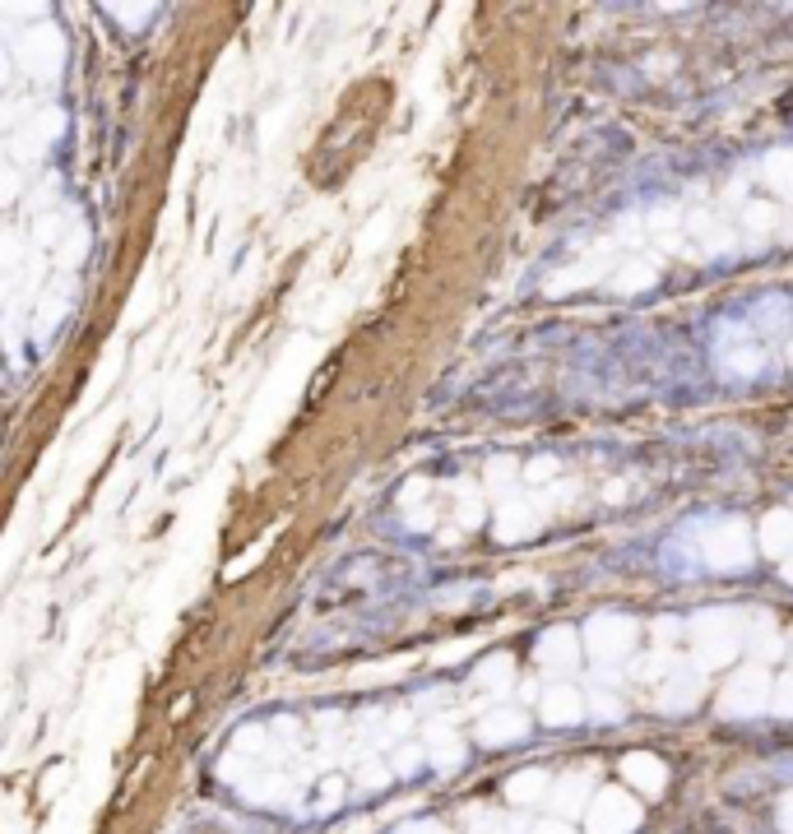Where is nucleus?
<instances>
[{
	"instance_id": "1",
	"label": "nucleus",
	"mask_w": 793,
	"mask_h": 834,
	"mask_svg": "<svg viewBox=\"0 0 793 834\" xmlns=\"http://www.w3.org/2000/svg\"><path fill=\"white\" fill-rule=\"evenodd\" d=\"M743 626L747 612L738 607H701V612L687 621V640H692V664L701 672H715V668H729L738 654H743Z\"/></svg>"
},
{
	"instance_id": "2",
	"label": "nucleus",
	"mask_w": 793,
	"mask_h": 834,
	"mask_svg": "<svg viewBox=\"0 0 793 834\" xmlns=\"http://www.w3.org/2000/svg\"><path fill=\"white\" fill-rule=\"evenodd\" d=\"M696 552H701L705 566L719 570V576H738V570H747L756 561V552L761 547H756L752 529L738 515H719V519H710V525H701Z\"/></svg>"
},
{
	"instance_id": "3",
	"label": "nucleus",
	"mask_w": 793,
	"mask_h": 834,
	"mask_svg": "<svg viewBox=\"0 0 793 834\" xmlns=\"http://www.w3.org/2000/svg\"><path fill=\"white\" fill-rule=\"evenodd\" d=\"M635 640H641V621L622 612H594L584 621V654L594 658V668H617L635 654Z\"/></svg>"
},
{
	"instance_id": "4",
	"label": "nucleus",
	"mask_w": 793,
	"mask_h": 834,
	"mask_svg": "<svg viewBox=\"0 0 793 834\" xmlns=\"http://www.w3.org/2000/svg\"><path fill=\"white\" fill-rule=\"evenodd\" d=\"M775 700V682H770V672L761 664H747V668H738L729 682H723L719 691V715L723 719H756V715H766Z\"/></svg>"
},
{
	"instance_id": "5",
	"label": "nucleus",
	"mask_w": 793,
	"mask_h": 834,
	"mask_svg": "<svg viewBox=\"0 0 793 834\" xmlns=\"http://www.w3.org/2000/svg\"><path fill=\"white\" fill-rule=\"evenodd\" d=\"M641 821L645 811L627 788H603L594 793L590 811H584V834H635Z\"/></svg>"
},
{
	"instance_id": "6",
	"label": "nucleus",
	"mask_w": 793,
	"mask_h": 834,
	"mask_svg": "<svg viewBox=\"0 0 793 834\" xmlns=\"http://www.w3.org/2000/svg\"><path fill=\"white\" fill-rule=\"evenodd\" d=\"M580 654H584V635H576L571 626H553V631L539 635V649H533V664L547 682H566L576 668H580Z\"/></svg>"
},
{
	"instance_id": "7",
	"label": "nucleus",
	"mask_w": 793,
	"mask_h": 834,
	"mask_svg": "<svg viewBox=\"0 0 793 834\" xmlns=\"http://www.w3.org/2000/svg\"><path fill=\"white\" fill-rule=\"evenodd\" d=\"M701 695H705V672L682 658V664L659 682V695H654V705H659L664 715H692V709L701 705Z\"/></svg>"
},
{
	"instance_id": "8",
	"label": "nucleus",
	"mask_w": 793,
	"mask_h": 834,
	"mask_svg": "<svg viewBox=\"0 0 793 834\" xmlns=\"http://www.w3.org/2000/svg\"><path fill=\"white\" fill-rule=\"evenodd\" d=\"M543 525H547V501H529V496L525 501L520 496L502 501V510H496V519H492V529H496L502 543H529Z\"/></svg>"
},
{
	"instance_id": "9",
	"label": "nucleus",
	"mask_w": 793,
	"mask_h": 834,
	"mask_svg": "<svg viewBox=\"0 0 793 834\" xmlns=\"http://www.w3.org/2000/svg\"><path fill=\"white\" fill-rule=\"evenodd\" d=\"M743 645L752 654V664H775L784 654V635H780V621H775L766 607H752L747 626H743Z\"/></svg>"
},
{
	"instance_id": "10",
	"label": "nucleus",
	"mask_w": 793,
	"mask_h": 834,
	"mask_svg": "<svg viewBox=\"0 0 793 834\" xmlns=\"http://www.w3.org/2000/svg\"><path fill=\"white\" fill-rule=\"evenodd\" d=\"M539 709H543V723L571 728V723H580V719H590V695H580L571 682H553V686L543 691Z\"/></svg>"
},
{
	"instance_id": "11",
	"label": "nucleus",
	"mask_w": 793,
	"mask_h": 834,
	"mask_svg": "<svg viewBox=\"0 0 793 834\" xmlns=\"http://www.w3.org/2000/svg\"><path fill=\"white\" fill-rule=\"evenodd\" d=\"M547 803H553L557 821H576V816H584V811H590V803H594V779H590V770L562 774L557 784H553V793H547Z\"/></svg>"
},
{
	"instance_id": "12",
	"label": "nucleus",
	"mask_w": 793,
	"mask_h": 834,
	"mask_svg": "<svg viewBox=\"0 0 793 834\" xmlns=\"http://www.w3.org/2000/svg\"><path fill=\"white\" fill-rule=\"evenodd\" d=\"M474 737L482 742V746H511V742H525L529 737V715L525 709H488V715L478 719V728H474Z\"/></svg>"
},
{
	"instance_id": "13",
	"label": "nucleus",
	"mask_w": 793,
	"mask_h": 834,
	"mask_svg": "<svg viewBox=\"0 0 793 834\" xmlns=\"http://www.w3.org/2000/svg\"><path fill=\"white\" fill-rule=\"evenodd\" d=\"M756 547H761L766 556H775V561H789L793 556V506H775L761 519V529H756Z\"/></svg>"
},
{
	"instance_id": "14",
	"label": "nucleus",
	"mask_w": 793,
	"mask_h": 834,
	"mask_svg": "<svg viewBox=\"0 0 793 834\" xmlns=\"http://www.w3.org/2000/svg\"><path fill=\"white\" fill-rule=\"evenodd\" d=\"M622 774H627V784L635 793H645V797H659L668 788V764L654 756V751H631L622 760Z\"/></svg>"
},
{
	"instance_id": "15",
	"label": "nucleus",
	"mask_w": 793,
	"mask_h": 834,
	"mask_svg": "<svg viewBox=\"0 0 793 834\" xmlns=\"http://www.w3.org/2000/svg\"><path fill=\"white\" fill-rule=\"evenodd\" d=\"M423 742H427V760H432L441 774H445V770H460V764H464V742H460V733H455V728L445 723V719L427 723V737H423Z\"/></svg>"
},
{
	"instance_id": "16",
	"label": "nucleus",
	"mask_w": 793,
	"mask_h": 834,
	"mask_svg": "<svg viewBox=\"0 0 793 834\" xmlns=\"http://www.w3.org/2000/svg\"><path fill=\"white\" fill-rule=\"evenodd\" d=\"M474 686L488 691V695H511V686H515V658L511 654H488L474 668Z\"/></svg>"
},
{
	"instance_id": "17",
	"label": "nucleus",
	"mask_w": 793,
	"mask_h": 834,
	"mask_svg": "<svg viewBox=\"0 0 793 834\" xmlns=\"http://www.w3.org/2000/svg\"><path fill=\"white\" fill-rule=\"evenodd\" d=\"M525 478V468L520 459H511V455H496L488 468H482V492L496 496V501H511L515 496V482Z\"/></svg>"
},
{
	"instance_id": "18",
	"label": "nucleus",
	"mask_w": 793,
	"mask_h": 834,
	"mask_svg": "<svg viewBox=\"0 0 793 834\" xmlns=\"http://www.w3.org/2000/svg\"><path fill=\"white\" fill-rule=\"evenodd\" d=\"M547 793H553V774L547 770H520V774H511V784H506V797L515 807H533V803H543Z\"/></svg>"
},
{
	"instance_id": "19",
	"label": "nucleus",
	"mask_w": 793,
	"mask_h": 834,
	"mask_svg": "<svg viewBox=\"0 0 793 834\" xmlns=\"http://www.w3.org/2000/svg\"><path fill=\"white\" fill-rule=\"evenodd\" d=\"M761 177H766V186H770L780 200H793V144H780V149L766 153Z\"/></svg>"
},
{
	"instance_id": "20",
	"label": "nucleus",
	"mask_w": 793,
	"mask_h": 834,
	"mask_svg": "<svg viewBox=\"0 0 793 834\" xmlns=\"http://www.w3.org/2000/svg\"><path fill=\"white\" fill-rule=\"evenodd\" d=\"M692 232L701 237L705 255H723V251H733V247H738V237H733L729 228H723L719 218H710V214H705V208H701V214H692Z\"/></svg>"
},
{
	"instance_id": "21",
	"label": "nucleus",
	"mask_w": 793,
	"mask_h": 834,
	"mask_svg": "<svg viewBox=\"0 0 793 834\" xmlns=\"http://www.w3.org/2000/svg\"><path fill=\"white\" fill-rule=\"evenodd\" d=\"M761 348H752V343H738V348H719V367H723V376H743V380H752L756 371H761Z\"/></svg>"
},
{
	"instance_id": "22",
	"label": "nucleus",
	"mask_w": 793,
	"mask_h": 834,
	"mask_svg": "<svg viewBox=\"0 0 793 834\" xmlns=\"http://www.w3.org/2000/svg\"><path fill=\"white\" fill-rule=\"evenodd\" d=\"M654 278H659V269H654L650 260H627V265L613 274V292H627V298L631 292H650Z\"/></svg>"
},
{
	"instance_id": "23",
	"label": "nucleus",
	"mask_w": 793,
	"mask_h": 834,
	"mask_svg": "<svg viewBox=\"0 0 793 834\" xmlns=\"http://www.w3.org/2000/svg\"><path fill=\"white\" fill-rule=\"evenodd\" d=\"M284 774H274V770H255V779H247L237 793L247 797V803H261V807H269V803H284Z\"/></svg>"
},
{
	"instance_id": "24",
	"label": "nucleus",
	"mask_w": 793,
	"mask_h": 834,
	"mask_svg": "<svg viewBox=\"0 0 793 834\" xmlns=\"http://www.w3.org/2000/svg\"><path fill=\"white\" fill-rule=\"evenodd\" d=\"M455 519H460V529H478L482 525V482H455Z\"/></svg>"
},
{
	"instance_id": "25",
	"label": "nucleus",
	"mask_w": 793,
	"mask_h": 834,
	"mask_svg": "<svg viewBox=\"0 0 793 834\" xmlns=\"http://www.w3.org/2000/svg\"><path fill=\"white\" fill-rule=\"evenodd\" d=\"M678 664H682V658H678L674 649H654V654H645V658H635L627 672L635 677V682H664V677L674 672Z\"/></svg>"
},
{
	"instance_id": "26",
	"label": "nucleus",
	"mask_w": 793,
	"mask_h": 834,
	"mask_svg": "<svg viewBox=\"0 0 793 834\" xmlns=\"http://www.w3.org/2000/svg\"><path fill=\"white\" fill-rule=\"evenodd\" d=\"M627 715V705H622V695H617L613 686H594L590 691V719L594 723H617Z\"/></svg>"
},
{
	"instance_id": "27",
	"label": "nucleus",
	"mask_w": 793,
	"mask_h": 834,
	"mask_svg": "<svg viewBox=\"0 0 793 834\" xmlns=\"http://www.w3.org/2000/svg\"><path fill=\"white\" fill-rule=\"evenodd\" d=\"M775 223H780V208L775 204H766V200H752V204H743V232H752V237H766Z\"/></svg>"
},
{
	"instance_id": "28",
	"label": "nucleus",
	"mask_w": 793,
	"mask_h": 834,
	"mask_svg": "<svg viewBox=\"0 0 793 834\" xmlns=\"http://www.w3.org/2000/svg\"><path fill=\"white\" fill-rule=\"evenodd\" d=\"M427 760V746H400V751H394V760H390V770L394 774H418V764Z\"/></svg>"
},
{
	"instance_id": "29",
	"label": "nucleus",
	"mask_w": 793,
	"mask_h": 834,
	"mask_svg": "<svg viewBox=\"0 0 793 834\" xmlns=\"http://www.w3.org/2000/svg\"><path fill=\"white\" fill-rule=\"evenodd\" d=\"M251 751H269V728H241L237 733V756H251Z\"/></svg>"
},
{
	"instance_id": "30",
	"label": "nucleus",
	"mask_w": 793,
	"mask_h": 834,
	"mask_svg": "<svg viewBox=\"0 0 793 834\" xmlns=\"http://www.w3.org/2000/svg\"><path fill=\"white\" fill-rule=\"evenodd\" d=\"M357 774H362L357 784H362V788H372V793H376V788H386L390 779H394V770H390V764H381V760H367Z\"/></svg>"
},
{
	"instance_id": "31",
	"label": "nucleus",
	"mask_w": 793,
	"mask_h": 834,
	"mask_svg": "<svg viewBox=\"0 0 793 834\" xmlns=\"http://www.w3.org/2000/svg\"><path fill=\"white\" fill-rule=\"evenodd\" d=\"M770 709L780 719H793V672H784L780 682H775V700H770Z\"/></svg>"
},
{
	"instance_id": "32",
	"label": "nucleus",
	"mask_w": 793,
	"mask_h": 834,
	"mask_svg": "<svg viewBox=\"0 0 793 834\" xmlns=\"http://www.w3.org/2000/svg\"><path fill=\"white\" fill-rule=\"evenodd\" d=\"M687 631V621L682 617H659L654 621V640H659V649H674V640Z\"/></svg>"
},
{
	"instance_id": "33",
	"label": "nucleus",
	"mask_w": 793,
	"mask_h": 834,
	"mask_svg": "<svg viewBox=\"0 0 793 834\" xmlns=\"http://www.w3.org/2000/svg\"><path fill=\"white\" fill-rule=\"evenodd\" d=\"M557 473H562V468H557V459H547V455H543V459H533V464L525 468V478H529L533 486H543V482H553Z\"/></svg>"
},
{
	"instance_id": "34",
	"label": "nucleus",
	"mask_w": 793,
	"mask_h": 834,
	"mask_svg": "<svg viewBox=\"0 0 793 834\" xmlns=\"http://www.w3.org/2000/svg\"><path fill=\"white\" fill-rule=\"evenodd\" d=\"M432 506H413V510H404V525L413 529V533H427V529H432Z\"/></svg>"
},
{
	"instance_id": "35",
	"label": "nucleus",
	"mask_w": 793,
	"mask_h": 834,
	"mask_svg": "<svg viewBox=\"0 0 793 834\" xmlns=\"http://www.w3.org/2000/svg\"><path fill=\"white\" fill-rule=\"evenodd\" d=\"M339 797H343V784H339V779H325V784H320V803H316V811L339 807Z\"/></svg>"
},
{
	"instance_id": "36",
	"label": "nucleus",
	"mask_w": 793,
	"mask_h": 834,
	"mask_svg": "<svg viewBox=\"0 0 793 834\" xmlns=\"http://www.w3.org/2000/svg\"><path fill=\"white\" fill-rule=\"evenodd\" d=\"M394 834H451V830H445L441 821H408V825H400Z\"/></svg>"
},
{
	"instance_id": "37",
	"label": "nucleus",
	"mask_w": 793,
	"mask_h": 834,
	"mask_svg": "<svg viewBox=\"0 0 793 834\" xmlns=\"http://www.w3.org/2000/svg\"><path fill=\"white\" fill-rule=\"evenodd\" d=\"M423 496H427V482H423V478H413V482L404 486V496H400V501H404V510H413V506H423Z\"/></svg>"
},
{
	"instance_id": "38",
	"label": "nucleus",
	"mask_w": 793,
	"mask_h": 834,
	"mask_svg": "<svg viewBox=\"0 0 793 834\" xmlns=\"http://www.w3.org/2000/svg\"><path fill=\"white\" fill-rule=\"evenodd\" d=\"M529 834H576V830H571V821H557V816H547V821H539Z\"/></svg>"
},
{
	"instance_id": "39",
	"label": "nucleus",
	"mask_w": 793,
	"mask_h": 834,
	"mask_svg": "<svg viewBox=\"0 0 793 834\" xmlns=\"http://www.w3.org/2000/svg\"><path fill=\"white\" fill-rule=\"evenodd\" d=\"M780 830H784V834H793V788L780 797Z\"/></svg>"
},
{
	"instance_id": "40",
	"label": "nucleus",
	"mask_w": 793,
	"mask_h": 834,
	"mask_svg": "<svg viewBox=\"0 0 793 834\" xmlns=\"http://www.w3.org/2000/svg\"><path fill=\"white\" fill-rule=\"evenodd\" d=\"M112 14H116V20H149V14H153V10H121V5H116Z\"/></svg>"
},
{
	"instance_id": "41",
	"label": "nucleus",
	"mask_w": 793,
	"mask_h": 834,
	"mask_svg": "<svg viewBox=\"0 0 793 834\" xmlns=\"http://www.w3.org/2000/svg\"><path fill=\"white\" fill-rule=\"evenodd\" d=\"M780 576H784V580L793 584V556H789V561H780Z\"/></svg>"
},
{
	"instance_id": "42",
	"label": "nucleus",
	"mask_w": 793,
	"mask_h": 834,
	"mask_svg": "<svg viewBox=\"0 0 793 834\" xmlns=\"http://www.w3.org/2000/svg\"><path fill=\"white\" fill-rule=\"evenodd\" d=\"M789 367H793V339H789Z\"/></svg>"
},
{
	"instance_id": "43",
	"label": "nucleus",
	"mask_w": 793,
	"mask_h": 834,
	"mask_svg": "<svg viewBox=\"0 0 793 834\" xmlns=\"http://www.w3.org/2000/svg\"><path fill=\"white\" fill-rule=\"evenodd\" d=\"M789 658H793V649H789Z\"/></svg>"
}]
</instances>
